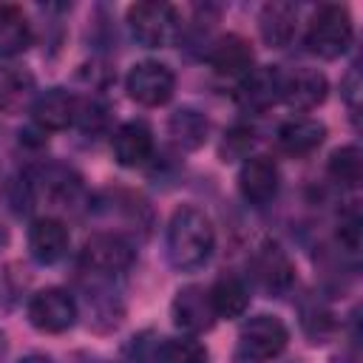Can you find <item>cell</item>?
I'll list each match as a JSON object with an SVG mask.
<instances>
[{
    "mask_svg": "<svg viewBox=\"0 0 363 363\" xmlns=\"http://www.w3.org/2000/svg\"><path fill=\"white\" fill-rule=\"evenodd\" d=\"M37 99V82L34 74L23 65H6L0 68V111L3 113H20Z\"/></svg>",
    "mask_w": 363,
    "mask_h": 363,
    "instance_id": "cell-18",
    "label": "cell"
},
{
    "mask_svg": "<svg viewBox=\"0 0 363 363\" xmlns=\"http://www.w3.org/2000/svg\"><path fill=\"white\" fill-rule=\"evenodd\" d=\"M17 363H54V360L45 357V354H28V357H23V360H17Z\"/></svg>",
    "mask_w": 363,
    "mask_h": 363,
    "instance_id": "cell-31",
    "label": "cell"
},
{
    "mask_svg": "<svg viewBox=\"0 0 363 363\" xmlns=\"http://www.w3.org/2000/svg\"><path fill=\"white\" fill-rule=\"evenodd\" d=\"M340 88H343V96L352 105V111H357V99H360V74H357V65L343 77Z\"/></svg>",
    "mask_w": 363,
    "mask_h": 363,
    "instance_id": "cell-30",
    "label": "cell"
},
{
    "mask_svg": "<svg viewBox=\"0 0 363 363\" xmlns=\"http://www.w3.org/2000/svg\"><path fill=\"white\" fill-rule=\"evenodd\" d=\"M170 312H173V323L179 329H184V332H190V335L207 332L218 320L216 309L210 303V292L204 286H196V284H190V286L176 292Z\"/></svg>",
    "mask_w": 363,
    "mask_h": 363,
    "instance_id": "cell-10",
    "label": "cell"
},
{
    "mask_svg": "<svg viewBox=\"0 0 363 363\" xmlns=\"http://www.w3.org/2000/svg\"><path fill=\"white\" fill-rule=\"evenodd\" d=\"M133 258H136V252H133L130 241L119 233H96L82 247V261L96 275L125 272L133 264Z\"/></svg>",
    "mask_w": 363,
    "mask_h": 363,
    "instance_id": "cell-7",
    "label": "cell"
},
{
    "mask_svg": "<svg viewBox=\"0 0 363 363\" xmlns=\"http://www.w3.org/2000/svg\"><path fill=\"white\" fill-rule=\"evenodd\" d=\"M289 343V329L272 318V315H255L250 318L238 332V349L250 360H272L278 357Z\"/></svg>",
    "mask_w": 363,
    "mask_h": 363,
    "instance_id": "cell-4",
    "label": "cell"
},
{
    "mask_svg": "<svg viewBox=\"0 0 363 363\" xmlns=\"http://www.w3.org/2000/svg\"><path fill=\"white\" fill-rule=\"evenodd\" d=\"M68 230L60 218H37L28 230V252L37 264H57L68 252Z\"/></svg>",
    "mask_w": 363,
    "mask_h": 363,
    "instance_id": "cell-14",
    "label": "cell"
},
{
    "mask_svg": "<svg viewBox=\"0 0 363 363\" xmlns=\"http://www.w3.org/2000/svg\"><path fill=\"white\" fill-rule=\"evenodd\" d=\"M167 130H170V136H173L176 145H182L184 150H196V147L204 145V139H207V133H210V122H207V116H204L201 111H196V108H179V111L170 116Z\"/></svg>",
    "mask_w": 363,
    "mask_h": 363,
    "instance_id": "cell-21",
    "label": "cell"
},
{
    "mask_svg": "<svg viewBox=\"0 0 363 363\" xmlns=\"http://www.w3.org/2000/svg\"><path fill=\"white\" fill-rule=\"evenodd\" d=\"M207 292H210V303L216 309V318H241L250 306V292H247L244 281H238L235 275L218 278Z\"/></svg>",
    "mask_w": 363,
    "mask_h": 363,
    "instance_id": "cell-20",
    "label": "cell"
},
{
    "mask_svg": "<svg viewBox=\"0 0 363 363\" xmlns=\"http://www.w3.org/2000/svg\"><path fill=\"white\" fill-rule=\"evenodd\" d=\"M77 105H79V99L74 94H68L65 88H48L45 94H37V99L31 105L34 125L40 130H62V128L74 125Z\"/></svg>",
    "mask_w": 363,
    "mask_h": 363,
    "instance_id": "cell-13",
    "label": "cell"
},
{
    "mask_svg": "<svg viewBox=\"0 0 363 363\" xmlns=\"http://www.w3.org/2000/svg\"><path fill=\"white\" fill-rule=\"evenodd\" d=\"M255 145V130L250 125H235L224 133L221 142V159L233 162V159H250V150Z\"/></svg>",
    "mask_w": 363,
    "mask_h": 363,
    "instance_id": "cell-27",
    "label": "cell"
},
{
    "mask_svg": "<svg viewBox=\"0 0 363 363\" xmlns=\"http://www.w3.org/2000/svg\"><path fill=\"white\" fill-rule=\"evenodd\" d=\"M250 269H252L255 284L264 292H269V295H284L295 284V267H292L289 255L278 244H272V241H264L252 252Z\"/></svg>",
    "mask_w": 363,
    "mask_h": 363,
    "instance_id": "cell-8",
    "label": "cell"
},
{
    "mask_svg": "<svg viewBox=\"0 0 363 363\" xmlns=\"http://www.w3.org/2000/svg\"><path fill=\"white\" fill-rule=\"evenodd\" d=\"M352 37H354V26L349 9L340 3H326L309 20L306 48L323 60H337L352 45Z\"/></svg>",
    "mask_w": 363,
    "mask_h": 363,
    "instance_id": "cell-2",
    "label": "cell"
},
{
    "mask_svg": "<svg viewBox=\"0 0 363 363\" xmlns=\"http://www.w3.org/2000/svg\"><path fill=\"white\" fill-rule=\"evenodd\" d=\"M31 45V26L17 6H0V57L23 54Z\"/></svg>",
    "mask_w": 363,
    "mask_h": 363,
    "instance_id": "cell-22",
    "label": "cell"
},
{
    "mask_svg": "<svg viewBox=\"0 0 363 363\" xmlns=\"http://www.w3.org/2000/svg\"><path fill=\"white\" fill-rule=\"evenodd\" d=\"M74 122L82 128V133H99L105 128V122H108V108L102 102H96V99H79Z\"/></svg>",
    "mask_w": 363,
    "mask_h": 363,
    "instance_id": "cell-28",
    "label": "cell"
},
{
    "mask_svg": "<svg viewBox=\"0 0 363 363\" xmlns=\"http://www.w3.org/2000/svg\"><path fill=\"white\" fill-rule=\"evenodd\" d=\"M156 363H207V349L196 337H164L156 346Z\"/></svg>",
    "mask_w": 363,
    "mask_h": 363,
    "instance_id": "cell-25",
    "label": "cell"
},
{
    "mask_svg": "<svg viewBox=\"0 0 363 363\" xmlns=\"http://www.w3.org/2000/svg\"><path fill=\"white\" fill-rule=\"evenodd\" d=\"M281 88H284V74L275 65L252 68L241 79L238 102L244 108H250V111H264V108H269V105H275L281 99Z\"/></svg>",
    "mask_w": 363,
    "mask_h": 363,
    "instance_id": "cell-15",
    "label": "cell"
},
{
    "mask_svg": "<svg viewBox=\"0 0 363 363\" xmlns=\"http://www.w3.org/2000/svg\"><path fill=\"white\" fill-rule=\"evenodd\" d=\"M275 139H278V147H281L284 153H289V156L298 159V156H309V153H315V150L323 145V139H326V128H323V122H318V119L301 116V119H289V122H284V125L278 128Z\"/></svg>",
    "mask_w": 363,
    "mask_h": 363,
    "instance_id": "cell-17",
    "label": "cell"
},
{
    "mask_svg": "<svg viewBox=\"0 0 363 363\" xmlns=\"http://www.w3.org/2000/svg\"><path fill=\"white\" fill-rule=\"evenodd\" d=\"M278 187H281V173L269 156H250L241 164L238 190L250 204H255V207L269 204L278 196Z\"/></svg>",
    "mask_w": 363,
    "mask_h": 363,
    "instance_id": "cell-9",
    "label": "cell"
},
{
    "mask_svg": "<svg viewBox=\"0 0 363 363\" xmlns=\"http://www.w3.org/2000/svg\"><path fill=\"white\" fill-rule=\"evenodd\" d=\"M329 82L318 68H298L292 74H284L281 99L295 111H312L326 99Z\"/></svg>",
    "mask_w": 363,
    "mask_h": 363,
    "instance_id": "cell-11",
    "label": "cell"
},
{
    "mask_svg": "<svg viewBox=\"0 0 363 363\" xmlns=\"http://www.w3.org/2000/svg\"><path fill=\"white\" fill-rule=\"evenodd\" d=\"M125 88H128V96L133 102H139L145 108H159L173 96L176 77L164 62L145 60V62H136L130 68V74L125 79Z\"/></svg>",
    "mask_w": 363,
    "mask_h": 363,
    "instance_id": "cell-5",
    "label": "cell"
},
{
    "mask_svg": "<svg viewBox=\"0 0 363 363\" xmlns=\"http://www.w3.org/2000/svg\"><path fill=\"white\" fill-rule=\"evenodd\" d=\"M28 320H31L34 329H40L45 335H60V332H65V329L74 326V320H77V303L60 286L43 289V292H37L28 301Z\"/></svg>",
    "mask_w": 363,
    "mask_h": 363,
    "instance_id": "cell-6",
    "label": "cell"
},
{
    "mask_svg": "<svg viewBox=\"0 0 363 363\" xmlns=\"http://www.w3.org/2000/svg\"><path fill=\"white\" fill-rule=\"evenodd\" d=\"M31 184H34V182H31ZM34 187H40L54 204H62V207H68V204L79 196V190H82L79 176H77L74 170L62 167V164H51V167H45V170L40 173V179H37Z\"/></svg>",
    "mask_w": 363,
    "mask_h": 363,
    "instance_id": "cell-23",
    "label": "cell"
},
{
    "mask_svg": "<svg viewBox=\"0 0 363 363\" xmlns=\"http://www.w3.org/2000/svg\"><path fill=\"white\" fill-rule=\"evenodd\" d=\"M128 26L136 43L145 48H162L170 45L179 37V14L167 3H133L128 9Z\"/></svg>",
    "mask_w": 363,
    "mask_h": 363,
    "instance_id": "cell-3",
    "label": "cell"
},
{
    "mask_svg": "<svg viewBox=\"0 0 363 363\" xmlns=\"http://www.w3.org/2000/svg\"><path fill=\"white\" fill-rule=\"evenodd\" d=\"M301 326L312 343H323L335 332V315L326 303L309 301V303H301Z\"/></svg>",
    "mask_w": 363,
    "mask_h": 363,
    "instance_id": "cell-26",
    "label": "cell"
},
{
    "mask_svg": "<svg viewBox=\"0 0 363 363\" xmlns=\"http://www.w3.org/2000/svg\"><path fill=\"white\" fill-rule=\"evenodd\" d=\"M329 176L340 187H357L363 179V153L357 145H343L329 156Z\"/></svg>",
    "mask_w": 363,
    "mask_h": 363,
    "instance_id": "cell-24",
    "label": "cell"
},
{
    "mask_svg": "<svg viewBox=\"0 0 363 363\" xmlns=\"http://www.w3.org/2000/svg\"><path fill=\"white\" fill-rule=\"evenodd\" d=\"M295 28H298V9L292 3L272 0V3L261 6L258 31L269 48H286L295 37Z\"/></svg>",
    "mask_w": 363,
    "mask_h": 363,
    "instance_id": "cell-16",
    "label": "cell"
},
{
    "mask_svg": "<svg viewBox=\"0 0 363 363\" xmlns=\"http://www.w3.org/2000/svg\"><path fill=\"white\" fill-rule=\"evenodd\" d=\"M216 247V233L210 218L199 207H179L167 224V258L176 269H201Z\"/></svg>",
    "mask_w": 363,
    "mask_h": 363,
    "instance_id": "cell-1",
    "label": "cell"
},
{
    "mask_svg": "<svg viewBox=\"0 0 363 363\" xmlns=\"http://www.w3.org/2000/svg\"><path fill=\"white\" fill-rule=\"evenodd\" d=\"M113 156L122 167H139L153 153V133L145 122H125L113 133Z\"/></svg>",
    "mask_w": 363,
    "mask_h": 363,
    "instance_id": "cell-19",
    "label": "cell"
},
{
    "mask_svg": "<svg viewBox=\"0 0 363 363\" xmlns=\"http://www.w3.org/2000/svg\"><path fill=\"white\" fill-rule=\"evenodd\" d=\"M289 363H303V360H289Z\"/></svg>",
    "mask_w": 363,
    "mask_h": 363,
    "instance_id": "cell-32",
    "label": "cell"
},
{
    "mask_svg": "<svg viewBox=\"0 0 363 363\" xmlns=\"http://www.w3.org/2000/svg\"><path fill=\"white\" fill-rule=\"evenodd\" d=\"M337 238H340V244H343L349 252H354V250L360 247V216H357V213H346V216L340 218Z\"/></svg>",
    "mask_w": 363,
    "mask_h": 363,
    "instance_id": "cell-29",
    "label": "cell"
},
{
    "mask_svg": "<svg viewBox=\"0 0 363 363\" xmlns=\"http://www.w3.org/2000/svg\"><path fill=\"white\" fill-rule=\"evenodd\" d=\"M252 48L244 37L238 34H224L213 43L210 48V65L218 77L227 79H244L252 71Z\"/></svg>",
    "mask_w": 363,
    "mask_h": 363,
    "instance_id": "cell-12",
    "label": "cell"
}]
</instances>
